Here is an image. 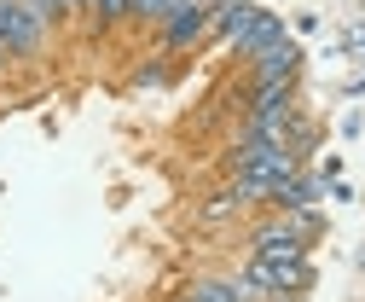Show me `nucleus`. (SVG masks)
<instances>
[{
    "instance_id": "6e6552de",
    "label": "nucleus",
    "mask_w": 365,
    "mask_h": 302,
    "mask_svg": "<svg viewBox=\"0 0 365 302\" xmlns=\"http://www.w3.org/2000/svg\"><path fill=\"white\" fill-rule=\"evenodd\" d=\"M284 105H290V81H261V88H255V116H272Z\"/></svg>"
},
{
    "instance_id": "7ed1b4c3",
    "label": "nucleus",
    "mask_w": 365,
    "mask_h": 302,
    "mask_svg": "<svg viewBox=\"0 0 365 302\" xmlns=\"http://www.w3.org/2000/svg\"><path fill=\"white\" fill-rule=\"evenodd\" d=\"M209 24H215V6H209V0H192L186 12H174L163 24V47H192L197 35H209Z\"/></svg>"
},
{
    "instance_id": "f257e3e1",
    "label": "nucleus",
    "mask_w": 365,
    "mask_h": 302,
    "mask_svg": "<svg viewBox=\"0 0 365 302\" xmlns=\"http://www.w3.org/2000/svg\"><path fill=\"white\" fill-rule=\"evenodd\" d=\"M41 35H47V12L35 0H0V41H6V53H35Z\"/></svg>"
},
{
    "instance_id": "39448f33",
    "label": "nucleus",
    "mask_w": 365,
    "mask_h": 302,
    "mask_svg": "<svg viewBox=\"0 0 365 302\" xmlns=\"http://www.w3.org/2000/svg\"><path fill=\"white\" fill-rule=\"evenodd\" d=\"M325 186H331V181H307V175H290V181H279V186H272V198H279L284 209H313Z\"/></svg>"
},
{
    "instance_id": "423d86ee",
    "label": "nucleus",
    "mask_w": 365,
    "mask_h": 302,
    "mask_svg": "<svg viewBox=\"0 0 365 302\" xmlns=\"http://www.w3.org/2000/svg\"><path fill=\"white\" fill-rule=\"evenodd\" d=\"M250 12H255L250 0H220V6H215V24H209V29H215L220 41H232V35H238V24H244Z\"/></svg>"
},
{
    "instance_id": "9d476101",
    "label": "nucleus",
    "mask_w": 365,
    "mask_h": 302,
    "mask_svg": "<svg viewBox=\"0 0 365 302\" xmlns=\"http://www.w3.org/2000/svg\"><path fill=\"white\" fill-rule=\"evenodd\" d=\"M87 6H93V12L105 18V24H116L122 12H133V0H87Z\"/></svg>"
},
{
    "instance_id": "1a4fd4ad",
    "label": "nucleus",
    "mask_w": 365,
    "mask_h": 302,
    "mask_svg": "<svg viewBox=\"0 0 365 302\" xmlns=\"http://www.w3.org/2000/svg\"><path fill=\"white\" fill-rule=\"evenodd\" d=\"M192 6V0H133V12H140V18H157V24H168L174 12H186Z\"/></svg>"
},
{
    "instance_id": "9b49d317",
    "label": "nucleus",
    "mask_w": 365,
    "mask_h": 302,
    "mask_svg": "<svg viewBox=\"0 0 365 302\" xmlns=\"http://www.w3.org/2000/svg\"><path fill=\"white\" fill-rule=\"evenodd\" d=\"M35 6H41V12L53 18V12H70V6H81V0H35Z\"/></svg>"
},
{
    "instance_id": "20e7f679",
    "label": "nucleus",
    "mask_w": 365,
    "mask_h": 302,
    "mask_svg": "<svg viewBox=\"0 0 365 302\" xmlns=\"http://www.w3.org/2000/svg\"><path fill=\"white\" fill-rule=\"evenodd\" d=\"M296 64H302V47H296L290 35H284V41H279L272 53H261V59H255L261 81H290V76H296Z\"/></svg>"
},
{
    "instance_id": "0eeeda50",
    "label": "nucleus",
    "mask_w": 365,
    "mask_h": 302,
    "mask_svg": "<svg viewBox=\"0 0 365 302\" xmlns=\"http://www.w3.org/2000/svg\"><path fill=\"white\" fill-rule=\"evenodd\" d=\"M186 302H244V296H238V279H197Z\"/></svg>"
},
{
    "instance_id": "f03ea898",
    "label": "nucleus",
    "mask_w": 365,
    "mask_h": 302,
    "mask_svg": "<svg viewBox=\"0 0 365 302\" xmlns=\"http://www.w3.org/2000/svg\"><path fill=\"white\" fill-rule=\"evenodd\" d=\"M284 41V24L279 18H267V12H250L244 24H238V35L226 41V47H238V53H250V59H261V53H272Z\"/></svg>"
}]
</instances>
